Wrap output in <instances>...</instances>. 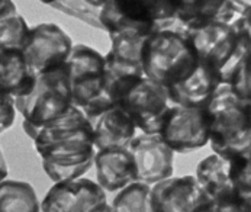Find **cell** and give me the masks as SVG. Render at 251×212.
I'll return each instance as SVG.
<instances>
[{"label":"cell","instance_id":"cell-1","mask_svg":"<svg viewBox=\"0 0 251 212\" xmlns=\"http://www.w3.org/2000/svg\"><path fill=\"white\" fill-rule=\"evenodd\" d=\"M24 131L34 140L42 167L54 183L81 177L93 167V127L80 107L70 106L41 127L24 125Z\"/></svg>","mask_w":251,"mask_h":212},{"label":"cell","instance_id":"cell-2","mask_svg":"<svg viewBox=\"0 0 251 212\" xmlns=\"http://www.w3.org/2000/svg\"><path fill=\"white\" fill-rule=\"evenodd\" d=\"M145 77L169 87L189 76L199 63L187 36V25L177 18L155 22L141 50Z\"/></svg>","mask_w":251,"mask_h":212},{"label":"cell","instance_id":"cell-3","mask_svg":"<svg viewBox=\"0 0 251 212\" xmlns=\"http://www.w3.org/2000/svg\"><path fill=\"white\" fill-rule=\"evenodd\" d=\"M186 25L199 61L212 67L221 83H228L238 64L251 57L250 25L232 26L215 21Z\"/></svg>","mask_w":251,"mask_h":212},{"label":"cell","instance_id":"cell-4","mask_svg":"<svg viewBox=\"0 0 251 212\" xmlns=\"http://www.w3.org/2000/svg\"><path fill=\"white\" fill-rule=\"evenodd\" d=\"M209 142L225 159L251 151V101L240 99L226 83H221L211 104Z\"/></svg>","mask_w":251,"mask_h":212},{"label":"cell","instance_id":"cell-5","mask_svg":"<svg viewBox=\"0 0 251 212\" xmlns=\"http://www.w3.org/2000/svg\"><path fill=\"white\" fill-rule=\"evenodd\" d=\"M112 105L119 106L144 134H158L170 107L164 86L145 76H131L105 89Z\"/></svg>","mask_w":251,"mask_h":212},{"label":"cell","instance_id":"cell-6","mask_svg":"<svg viewBox=\"0 0 251 212\" xmlns=\"http://www.w3.org/2000/svg\"><path fill=\"white\" fill-rule=\"evenodd\" d=\"M66 67L73 105L80 107L89 121L113 106L105 93V55L89 45H74Z\"/></svg>","mask_w":251,"mask_h":212},{"label":"cell","instance_id":"cell-7","mask_svg":"<svg viewBox=\"0 0 251 212\" xmlns=\"http://www.w3.org/2000/svg\"><path fill=\"white\" fill-rule=\"evenodd\" d=\"M13 102L24 116L22 125L28 127H41L66 113L73 106L66 63L35 74L32 90Z\"/></svg>","mask_w":251,"mask_h":212},{"label":"cell","instance_id":"cell-8","mask_svg":"<svg viewBox=\"0 0 251 212\" xmlns=\"http://www.w3.org/2000/svg\"><path fill=\"white\" fill-rule=\"evenodd\" d=\"M208 107L170 105L158 134L175 153H190L209 142Z\"/></svg>","mask_w":251,"mask_h":212},{"label":"cell","instance_id":"cell-9","mask_svg":"<svg viewBox=\"0 0 251 212\" xmlns=\"http://www.w3.org/2000/svg\"><path fill=\"white\" fill-rule=\"evenodd\" d=\"M45 212H106L112 211L105 189L86 177L55 182L39 204Z\"/></svg>","mask_w":251,"mask_h":212},{"label":"cell","instance_id":"cell-10","mask_svg":"<svg viewBox=\"0 0 251 212\" xmlns=\"http://www.w3.org/2000/svg\"><path fill=\"white\" fill-rule=\"evenodd\" d=\"M151 212H214V204L195 176H172L151 185Z\"/></svg>","mask_w":251,"mask_h":212},{"label":"cell","instance_id":"cell-11","mask_svg":"<svg viewBox=\"0 0 251 212\" xmlns=\"http://www.w3.org/2000/svg\"><path fill=\"white\" fill-rule=\"evenodd\" d=\"M73 41L55 24H39L29 28L22 54L29 69L38 74L64 64L73 50Z\"/></svg>","mask_w":251,"mask_h":212},{"label":"cell","instance_id":"cell-12","mask_svg":"<svg viewBox=\"0 0 251 212\" xmlns=\"http://www.w3.org/2000/svg\"><path fill=\"white\" fill-rule=\"evenodd\" d=\"M196 179L214 204V212H249L251 204L237 193L229 176V160L212 154L196 167Z\"/></svg>","mask_w":251,"mask_h":212},{"label":"cell","instance_id":"cell-13","mask_svg":"<svg viewBox=\"0 0 251 212\" xmlns=\"http://www.w3.org/2000/svg\"><path fill=\"white\" fill-rule=\"evenodd\" d=\"M135 161L137 177L145 183H155L175 173V151L160 134L135 135L126 147Z\"/></svg>","mask_w":251,"mask_h":212},{"label":"cell","instance_id":"cell-14","mask_svg":"<svg viewBox=\"0 0 251 212\" xmlns=\"http://www.w3.org/2000/svg\"><path fill=\"white\" fill-rule=\"evenodd\" d=\"M175 18L184 24L215 21L235 25L250 16V0H172Z\"/></svg>","mask_w":251,"mask_h":212},{"label":"cell","instance_id":"cell-15","mask_svg":"<svg viewBox=\"0 0 251 212\" xmlns=\"http://www.w3.org/2000/svg\"><path fill=\"white\" fill-rule=\"evenodd\" d=\"M219 76L208 64L199 61L195 70L179 83L166 87L170 104L190 107H206L211 104L218 86Z\"/></svg>","mask_w":251,"mask_h":212},{"label":"cell","instance_id":"cell-16","mask_svg":"<svg viewBox=\"0 0 251 212\" xmlns=\"http://www.w3.org/2000/svg\"><path fill=\"white\" fill-rule=\"evenodd\" d=\"M93 166L98 183L105 192H118L128 183L138 180L134 157L126 147L96 150Z\"/></svg>","mask_w":251,"mask_h":212},{"label":"cell","instance_id":"cell-17","mask_svg":"<svg viewBox=\"0 0 251 212\" xmlns=\"http://www.w3.org/2000/svg\"><path fill=\"white\" fill-rule=\"evenodd\" d=\"M93 127V144L96 150L125 148L135 137L137 127L131 118L113 105L90 119Z\"/></svg>","mask_w":251,"mask_h":212},{"label":"cell","instance_id":"cell-18","mask_svg":"<svg viewBox=\"0 0 251 212\" xmlns=\"http://www.w3.org/2000/svg\"><path fill=\"white\" fill-rule=\"evenodd\" d=\"M35 81L22 51L0 50V92L15 98L28 95Z\"/></svg>","mask_w":251,"mask_h":212},{"label":"cell","instance_id":"cell-19","mask_svg":"<svg viewBox=\"0 0 251 212\" xmlns=\"http://www.w3.org/2000/svg\"><path fill=\"white\" fill-rule=\"evenodd\" d=\"M28 34L29 26L13 0H0V50L22 51Z\"/></svg>","mask_w":251,"mask_h":212},{"label":"cell","instance_id":"cell-20","mask_svg":"<svg viewBox=\"0 0 251 212\" xmlns=\"http://www.w3.org/2000/svg\"><path fill=\"white\" fill-rule=\"evenodd\" d=\"M121 15L141 22H158L175 18L172 0H106Z\"/></svg>","mask_w":251,"mask_h":212},{"label":"cell","instance_id":"cell-21","mask_svg":"<svg viewBox=\"0 0 251 212\" xmlns=\"http://www.w3.org/2000/svg\"><path fill=\"white\" fill-rule=\"evenodd\" d=\"M41 211L34 187L26 182L1 180L0 182V212Z\"/></svg>","mask_w":251,"mask_h":212},{"label":"cell","instance_id":"cell-22","mask_svg":"<svg viewBox=\"0 0 251 212\" xmlns=\"http://www.w3.org/2000/svg\"><path fill=\"white\" fill-rule=\"evenodd\" d=\"M151 185L143 180H134L118 190L112 201V211L151 212Z\"/></svg>","mask_w":251,"mask_h":212},{"label":"cell","instance_id":"cell-23","mask_svg":"<svg viewBox=\"0 0 251 212\" xmlns=\"http://www.w3.org/2000/svg\"><path fill=\"white\" fill-rule=\"evenodd\" d=\"M229 160V176L240 198L251 204V151L234 156Z\"/></svg>","mask_w":251,"mask_h":212},{"label":"cell","instance_id":"cell-24","mask_svg":"<svg viewBox=\"0 0 251 212\" xmlns=\"http://www.w3.org/2000/svg\"><path fill=\"white\" fill-rule=\"evenodd\" d=\"M51 6L66 15H70V16L83 21L84 24H87L90 26L103 29L100 25V21H99L100 7H96L86 0H60V1L52 3Z\"/></svg>","mask_w":251,"mask_h":212},{"label":"cell","instance_id":"cell-25","mask_svg":"<svg viewBox=\"0 0 251 212\" xmlns=\"http://www.w3.org/2000/svg\"><path fill=\"white\" fill-rule=\"evenodd\" d=\"M251 57L244 58L234 70L229 81L231 90L243 101H251Z\"/></svg>","mask_w":251,"mask_h":212},{"label":"cell","instance_id":"cell-26","mask_svg":"<svg viewBox=\"0 0 251 212\" xmlns=\"http://www.w3.org/2000/svg\"><path fill=\"white\" fill-rule=\"evenodd\" d=\"M16 107L13 98L0 92V134L9 130L15 122Z\"/></svg>","mask_w":251,"mask_h":212},{"label":"cell","instance_id":"cell-27","mask_svg":"<svg viewBox=\"0 0 251 212\" xmlns=\"http://www.w3.org/2000/svg\"><path fill=\"white\" fill-rule=\"evenodd\" d=\"M7 177V164H6V160H4V156L0 150V182L4 180Z\"/></svg>","mask_w":251,"mask_h":212},{"label":"cell","instance_id":"cell-28","mask_svg":"<svg viewBox=\"0 0 251 212\" xmlns=\"http://www.w3.org/2000/svg\"><path fill=\"white\" fill-rule=\"evenodd\" d=\"M86 1H89L90 4H93L96 7H102L106 3V0H86Z\"/></svg>","mask_w":251,"mask_h":212},{"label":"cell","instance_id":"cell-29","mask_svg":"<svg viewBox=\"0 0 251 212\" xmlns=\"http://www.w3.org/2000/svg\"><path fill=\"white\" fill-rule=\"evenodd\" d=\"M41 3H44V4H52V3H55V1H60V0H39Z\"/></svg>","mask_w":251,"mask_h":212}]
</instances>
